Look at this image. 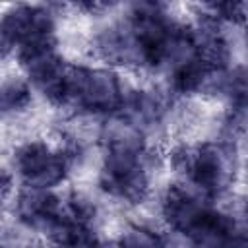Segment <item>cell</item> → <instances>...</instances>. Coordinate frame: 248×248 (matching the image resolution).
Wrapping results in <instances>:
<instances>
[{"instance_id": "10", "label": "cell", "mask_w": 248, "mask_h": 248, "mask_svg": "<svg viewBox=\"0 0 248 248\" xmlns=\"http://www.w3.org/2000/svg\"><path fill=\"white\" fill-rule=\"evenodd\" d=\"M202 16L219 23L240 19L244 14V0H198Z\"/></svg>"}, {"instance_id": "9", "label": "cell", "mask_w": 248, "mask_h": 248, "mask_svg": "<svg viewBox=\"0 0 248 248\" xmlns=\"http://www.w3.org/2000/svg\"><path fill=\"white\" fill-rule=\"evenodd\" d=\"M35 93L23 74L0 78V122L23 116L33 105Z\"/></svg>"}, {"instance_id": "5", "label": "cell", "mask_w": 248, "mask_h": 248, "mask_svg": "<svg viewBox=\"0 0 248 248\" xmlns=\"http://www.w3.org/2000/svg\"><path fill=\"white\" fill-rule=\"evenodd\" d=\"M172 167L180 180L217 200L232 182V155L219 141H196L180 145L172 155Z\"/></svg>"}, {"instance_id": "11", "label": "cell", "mask_w": 248, "mask_h": 248, "mask_svg": "<svg viewBox=\"0 0 248 248\" xmlns=\"http://www.w3.org/2000/svg\"><path fill=\"white\" fill-rule=\"evenodd\" d=\"M167 240L163 238V234L159 231H155L149 225L143 223H132L128 225L118 238V244L124 246H161Z\"/></svg>"}, {"instance_id": "13", "label": "cell", "mask_w": 248, "mask_h": 248, "mask_svg": "<svg viewBox=\"0 0 248 248\" xmlns=\"http://www.w3.org/2000/svg\"><path fill=\"white\" fill-rule=\"evenodd\" d=\"M14 170L12 169H6V167H0V203H4L8 198H12V194L16 192L14 190Z\"/></svg>"}, {"instance_id": "1", "label": "cell", "mask_w": 248, "mask_h": 248, "mask_svg": "<svg viewBox=\"0 0 248 248\" xmlns=\"http://www.w3.org/2000/svg\"><path fill=\"white\" fill-rule=\"evenodd\" d=\"M101 136L99 190L126 205L141 203L151 190V151L145 132L122 116L108 118Z\"/></svg>"}, {"instance_id": "14", "label": "cell", "mask_w": 248, "mask_h": 248, "mask_svg": "<svg viewBox=\"0 0 248 248\" xmlns=\"http://www.w3.org/2000/svg\"><path fill=\"white\" fill-rule=\"evenodd\" d=\"M134 2H145V4H157V6H165L167 0H134Z\"/></svg>"}, {"instance_id": "8", "label": "cell", "mask_w": 248, "mask_h": 248, "mask_svg": "<svg viewBox=\"0 0 248 248\" xmlns=\"http://www.w3.org/2000/svg\"><path fill=\"white\" fill-rule=\"evenodd\" d=\"M62 194L56 188H37L23 186L12 194V209L14 217L19 225L29 231H37L48 234L60 215Z\"/></svg>"}, {"instance_id": "7", "label": "cell", "mask_w": 248, "mask_h": 248, "mask_svg": "<svg viewBox=\"0 0 248 248\" xmlns=\"http://www.w3.org/2000/svg\"><path fill=\"white\" fill-rule=\"evenodd\" d=\"M17 60L33 93L52 107H64L72 62L58 52V46L25 52L19 54Z\"/></svg>"}, {"instance_id": "4", "label": "cell", "mask_w": 248, "mask_h": 248, "mask_svg": "<svg viewBox=\"0 0 248 248\" xmlns=\"http://www.w3.org/2000/svg\"><path fill=\"white\" fill-rule=\"evenodd\" d=\"M81 153V141L74 136L58 141L33 138L14 147L12 170L23 186L58 188L68 180Z\"/></svg>"}, {"instance_id": "12", "label": "cell", "mask_w": 248, "mask_h": 248, "mask_svg": "<svg viewBox=\"0 0 248 248\" xmlns=\"http://www.w3.org/2000/svg\"><path fill=\"white\" fill-rule=\"evenodd\" d=\"M78 12L83 14H103L107 10H112L122 0H68Z\"/></svg>"}, {"instance_id": "3", "label": "cell", "mask_w": 248, "mask_h": 248, "mask_svg": "<svg viewBox=\"0 0 248 248\" xmlns=\"http://www.w3.org/2000/svg\"><path fill=\"white\" fill-rule=\"evenodd\" d=\"M132 85L107 64H74L70 66L64 107L78 114L93 118L120 116Z\"/></svg>"}, {"instance_id": "6", "label": "cell", "mask_w": 248, "mask_h": 248, "mask_svg": "<svg viewBox=\"0 0 248 248\" xmlns=\"http://www.w3.org/2000/svg\"><path fill=\"white\" fill-rule=\"evenodd\" d=\"M0 39L10 52L25 54L58 45L56 16L43 4L14 2L0 12Z\"/></svg>"}, {"instance_id": "2", "label": "cell", "mask_w": 248, "mask_h": 248, "mask_svg": "<svg viewBox=\"0 0 248 248\" xmlns=\"http://www.w3.org/2000/svg\"><path fill=\"white\" fill-rule=\"evenodd\" d=\"M215 200L203 196L190 184L176 180L161 194L159 209L169 231L202 246L236 244L240 232L232 213L219 209Z\"/></svg>"}]
</instances>
